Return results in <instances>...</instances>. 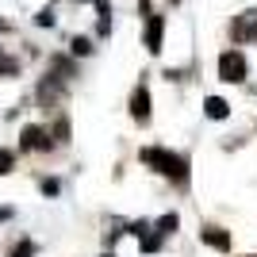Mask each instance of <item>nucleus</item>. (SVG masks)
<instances>
[{
	"mask_svg": "<svg viewBox=\"0 0 257 257\" xmlns=\"http://www.w3.org/2000/svg\"><path fill=\"white\" fill-rule=\"evenodd\" d=\"M139 158H142V165H150L154 173L169 177L177 188H188V158H184V154H173V150H165V146H146Z\"/></svg>",
	"mask_w": 257,
	"mask_h": 257,
	"instance_id": "1",
	"label": "nucleus"
},
{
	"mask_svg": "<svg viewBox=\"0 0 257 257\" xmlns=\"http://www.w3.org/2000/svg\"><path fill=\"white\" fill-rule=\"evenodd\" d=\"M58 142H54L50 127H43V123H27V127L20 131V154H50Z\"/></svg>",
	"mask_w": 257,
	"mask_h": 257,
	"instance_id": "2",
	"label": "nucleus"
},
{
	"mask_svg": "<svg viewBox=\"0 0 257 257\" xmlns=\"http://www.w3.org/2000/svg\"><path fill=\"white\" fill-rule=\"evenodd\" d=\"M249 73V65H246V54L242 50H223L219 54V81L223 85H242Z\"/></svg>",
	"mask_w": 257,
	"mask_h": 257,
	"instance_id": "3",
	"label": "nucleus"
},
{
	"mask_svg": "<svg viewBox=\"0 0 257 257\" xmlns=\"http://www.w3.org/2000/svg\"><path fill=\"white\" fill-rule=\"evenodd\" d=\"M230 35H234V43H257V12H242V16H234Z\"/></svg>",
	"mask_w": 257,
	"mask_h": 257,
	"instance_id": "4",
	"label": "nucleus"
},
{
	"mask_svg": "<svg viewBox=\"0 0 257 257\" xmlns=\"http://www.w3.org/2000/svg\"><path fill=\"white\" fill-rule=\"evenodd\" d=\"M200 242H204V246H211L215 253H230V246H234V242H230V234H226L223 226H215V223L200 226Z\"/></svg>",
	"mask_w": 257,
	"mask_h": 257,
	"instance_id": "5",
	"label": "nucleus"
},
{
	"mask_svg": "<svg viewBox=\"0 0 257 257\" xmlns=\"http://www.w3.org/2000/svg\"><path fill=\"white\" fill-rule=\"evenodd\" d=\"M131 119L142 123V127L150 123V88L146 85H139L135 92H131Z\"/></svg>",
	"mask_w": 257,
	"mask_h": 257,
	"instance_id": "6",
	"label": "nucleus"
},
{
	"mask_svg": "<svg viewBox=\"0 0 257 257\" xmlns=\"http://www.w3.org/2000/svg\"><path fill=\"white\" fill-rule=\"evenodd\" d=\"M161 39H165V20L150 12V16H146V50L161 54Z\"/></svg>",
	"mask_w": 257,
	"mask_h": 257,
	"instance_id": "7",
	"label": "nucleus"
},
{
	"mask_svg": "<svg viewBox=\"0 0 257 257\" xmlns=\"http://www.w3.org/2000/svg\"><path fill=\"white\" fill-rule=\"evenodd\" d=\"M50 77H58V81H73L77 65L69 62V58H62V54H54V58H50Z\"/></svg>",
	"mask_w": 257,
	"mask_h": 257,
	"instance_id": "8",
	"label": "nucleus"
},
{
	"mask_svg": "<svg viewBox=\"0 0 257 257\" xmlns=\"http://www.w3.org/2000/svg\"><path fill=\"white\" fill-rule=\"evenodd\" d=\"M177 226H181V215H177V211H165V215H161V219H154V230H158L161 238L177 234Z\"/></svg>",
	"mask_w": 257,
	"mask_h": 257,
	"instance_id": "9",
	"label": "nucleus"
},
{
	"mask_svg": "<svg viewBox=\"0 0 257 257\" xmlns=\"http://www.w3.org/2000/svg\"><path fill=\"white\" fill-rule=\"evenodd\" d=\"M204 115L207 119H226V115H230V104H226L223 96H207L204 100Z\"/></svg>",
	"mask_w": 257,
	"mask_h": 257,
	"instance_id": "10",
	"label": "nucleus"
},
{
	"mask_svg": "<svg viewBox=\"0 0 257 257\" xmlns=\"http://www.w3.org/2000/svg\"><path fill=\"white\" fill-rule=\"evenodd\" d=\"M92 50H96V46H92V39H85V35L69 39V54H73V58H88Z\"/></svg>",
	"mask_w": 257,
	"mask_h": 257,
	"instance_id": "11",
	"label": "nucleus"
},
{
	"mask_svg": "<svg viewBox=\"0 0 257 257\" xmlns=\"http://www.w3.org/2000/svg\"><path fill=\"white\" fill-rule=\"evenodd\" d=\"M161 246H165V238H161L158 230H150V234H142V238H139V249H142V253H158Z\"/></svg>",
	"mask_w": 257,
	"mask_h": 257,
	"instance_id": "12",
	"label": "nucleus"
},
{
	"mask_svg": "<svg viewBox=\"0 0 257 257\" xmlns=\"http://www.w3.org/2000/svg\"><path fill=\"white\" fill-rule=\"evenodd\" d=\"M39 253V246H35V238H20L16 246L8 249V257H35Z\"/></svg>",
	"mask_w": 257,
	"mask_h": 257,
	"instance_id": "13",
	"label": "nucleus"
},
{
	"mask_svg": "<svg viewBox=\"0 0 257 257\" xmlns=\"http://www.w3.org/2000/svg\"><path fill=\"white\" fill-rule=\"evenodd\" d=\"M39 192H43L46 200H54V196H62V181H58V177H39Z\"/></svg>",
	"mask_w": 257,
	"mask_h": 257,
	"instance_id": "14",
	"label": "nucleus"
},
{
	"mask_svg": "<svg viewBox=\"0 0 257 257\" xmlns=\"http://www.w3.org/2000/svg\"><path fill=\"white\" fill-rule=\"evenodd\" d=\"M16 158H20L16 150H8V146H0V177H8V173H16Z\"/></svg>",
	"mask_w": 257,
	"mask_h": 257,
	"instance_id": "15",
	"label": "nucleus"
},
{
	"mask_svg": "<svg viewBox=\"0 0 257 257\" xmlns=\"http://www.w3.org/2000/svg\"><path fill=\"white\" fill-rule=\"evenodd\" d=\"M0 77H20V58H8L0 50Z\"/></svg>",
	"mask_w": 257,
	"mask_h": 257,
	"instance_id": "16",
	"label": "nucleus"
},
{
	"mask_svg": "<svg viewBox=\"0 0 257 257\" xmlns=\"http://www.w3.org/2000/svg\"><path fill=\"white\" fill-rule=\"evenodd\" d=\"M50 135H54V142H69V119L58 115V119H54V127H50Z\"/></svg>",
	"mask_w": 257,
	"mask_h": 257,
	"instance_id": "17",
	"label": "nucleus"
},
{
	"mask_svg": "<svg viewBox=\"0 0 257 257\" xmlns=\"http://www.w3.org/2000/svg\"><path fill=\"white\" fill-rule=\"evenodd\" d=\"M35 23H39V27H54V8H43L35 16Z\"/></svg>",
	"mask_w": 257,
	"mask_h": 257,
	"instance_id": "18",
	"label": "nucleus"
},
{
	"mask_svg": "<svg viewBox=\"0 0 257 257\" xmlns=\"http://www.w3.org/2000/svg\"><path fill=\"white\" fill-rule=\"evenodd\" d=\"M8 219H16V207H0V223H8Z\"/></svg>",
	"mask_w": 257,
	"mask_h": 257,
	"instance_id": "19",
	"label": "nucleus"
},
{
	"mask_svg": "<svg viewBox=\"0 0 257 257\" xmlns=\"http://www.w3.org/2000/svg\"><path fill=\"white\" fill-rule=\"evenodd\" d=\"M100 257H115V249H107V253H100Z\"/></svg>",
	"mask_w": 257,
	"mask_h": 257,
	"instance_id": "20",
	"label": "nucleus"
},
{
	"mask_svg": "<svg viewBox=\"0 0 257 257\" xmlns=\"http://www.w3.org/2000/svg\"><path fill=\"white\" fill-rule=\"evenodd\" d=\"M173 4H181V0H173Z\"/></svg>",
	"mask_w": 257,
	"mask_h": 257,
	"instance_id": "21",
	"label": "nucleus"
},
{
	"mask_svg": "<svg viewBox=\"0 0 257 257\" xmlns=\"http://www.w3.org/2000/svg\"><path fill=\"white\" fill-rule=\"evenodd\" d=\"M81 4H85V0H81Z\"/></svg>",
	"mask_w": 257,
	"mask_h": 257,
	"instance_id": "22",
	"label": "nucleus"
}]
</instances>
